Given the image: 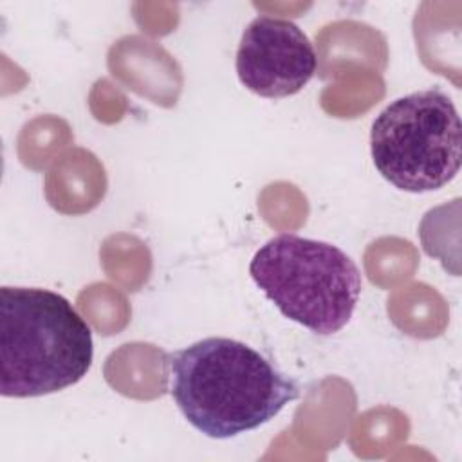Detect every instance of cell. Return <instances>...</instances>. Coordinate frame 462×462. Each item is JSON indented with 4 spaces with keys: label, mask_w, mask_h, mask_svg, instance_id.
Here are the masks:
<instances>
[{
    "label": "cell",
    "mask_w": 462,
    "mask_h": 462,
    "mask_svg": "<svg viewBox=\"0 0 462 462\" xmlns=\"http://www.w3.org/2000/svg\"><path fill=\"white\" fill-rule=\"evenodd\" d=\"M171 397L184 419L211 439H231L274 419L300 395L282 374L249 345L206 337L166 356Z\"/></svg>",
    "instance_id": "cell-1"
},
{
    "label": "cell",
    "mask_w": 462,
    "mask_h": 462,
    "mask_svg": "<svg viewBox=\"0 0 462 462\" xmlns=\"http://www.w3.org/2000/svg\"><path fill=\"white\" fill-rule=\"evenodd\" d=\"M94 343L87 321L58 292L0 289V390L4 397H40L83 379Z\"/></svg>",
    "instance_id": "cell-2"
},
{
    "label": "cell",
    "mask_w": 462,
    "mask_h": 462,
    "mask_svg": "<svg viewBox=\"0 0 462 462\" xmlns=\"http://www.w3.org/2000/svg\"><path fill=\"white\" fill-rule=\"evenodd\" d=\"M249 274L285 318L321 336L348 323L361 294V273L346 253L291 233L267 240Z\"/></svg>",
    "instance_id": "cell-3"
},
{
    "label": "cell",
    "mask_w": 462,
    "mask_h": 462,
    "mask_svg": "<svg viewBox=\"0 0 462 462\" xmlns=\"http://www.w3.org/2000/svg\"><path fill=\"white\" fill-rule=\"evenodd\" d=\"M370 153L375 170L402 191L451 182L462 161V126L451 97L428 88L392 101L372 123Z\"/></svg>",
    "instance_id": "cell-4"
},
{
    "label": "cell",
    "mask_w": 462,
    "mask_h": 462,
    "mask_svg": "<svg viewBox=\"0 0 462 462\" xmlns=\"http://www.w3.org/2000/svg\"><path fill=\"white\" fill-rule=\"evenodd\" d=\"M316 69L314 45L294 22L256 16L244 29L236 74L253 94L269 99L289 97L312 79Z\"/></svg>",
    "instance_id": "cell-5"
}]
</instances>
